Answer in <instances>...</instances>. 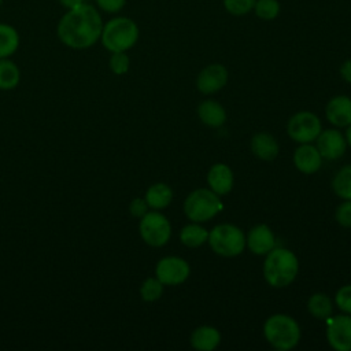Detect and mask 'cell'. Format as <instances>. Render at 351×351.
Listing matches in <instances>:
<instances>
[{"instance_id": "4dcf8cb0", "label": "cell", "mask_w": 351, "mask_h": 351, "mask_svg": "<svg viewBox=\"0 0 351 351\" xmlns=\"http://www.w3.org/2000/svg\"><path fill=\"white\" fill-rule=\"evenodd\" d=\"M335 219L343 228H351V199H346L337 206L335 211Z\"/></svg>"}, {"instance_id": "d6986e66", "label": "cell", "mask_w": 351, "mask_h": 351, "mask_svg": "<svg viewBox=\"0 0 351 351\" xmlns=\"http://www.w3.org/2000/svg\"><path fill=\"white\" fill-rule=\"evenodd\" d=\"M200 121L210 128H219L226 121L225 108L215 100H204L197 107Z\"/></svg>"}, {"instance_id": "603a6c76", "label": "cell", "mask_w": 351, "mask_h": 351, "mask_svg": "<svg viewBox=\"0 0 351 351\" xmlns=\"http://www.w3.org/2000/svg\"><path fill=\"white\" fill-rule=\"evenodd\" d=\"M21 82V70L11 58L0 59V90H12Z\"/></svg>"}, {"instance_id": "3957f363", "label": "cell", "mask_w": 351, "mask_h": 351, "mask_svg": "<svg viewBox=\"0 0 351 351\" xmlns=\"http://www.w3.org/2000/svg\"><path fill=\"white\" fill-rule=\"evenodd\" d=\"M140 37L138 25L129 16L115 15L103 25L100 43L108 52H128Z\"/></svg>"}, {"instance_id": "e575fe53", "label": "cell", "mask_w": 351, "mask_h": 351, "mask_svg": "<svg viewBox=\"0 0 351 351\" xmlns=\"http://www.w3.org/2000/svg\"><path fill=\"white\" fill-rule=\"evenodd\" d=\"M58 3L66 10H71V8H75L84 3H86V0H58Z\"/></svg>"}, {"instance_id": "44dd1931", "label": "cell", "mask_w": 351, "mask_h": 351, "mask_svg": "<svg viewBox=\"0 0 351 351\" xmlns=\"http://www.w3.org/2000/svg\"><path fill=\"white\" fill-rule=\"evenodd\" d=\"M21 36L18 30L5 22H0V59L11 58L19 48Z\"/></svg>"}, {"instance_id": "30bf717a", "label": "cell", "mask_w": 351, "mask_h": 351, "mask_svg": "<svg viewBox=\"0 0 351 351\" xmlns=\"http://www.w3.org/2000/svg\"><path fill=\"white\" fill-rule=\"evenodd\" d=\"M326 325V340L336 351H351V315L340 314L329 317Z\"/></svg>"}, {"instance_id": "5bb4252c", "label": "cell", "mask_w": 351, "mask_h": 351, "mask_svg": "<svg viewBox=\"0 0 351 351\" xmlns=\"http://www.w3.org/2000/svg\"><path fill=\"white\" fill-rule=\"evenodd\" d=\"M326 119L336 128H346L351 123V97L339 95L332 97L325 108Z\"/></svg>"}, {"instance_id": "6da1fadb", "label": "cell", "mask_w": 351, "mask_h": 351, "mask_svg": "<svg viewBox=\"0 0 351 351\" xmlns=\"http://www.w3.org/2000/svg\"><path fill=\"white\" fill-rule=\"evenodd\" d=\"M103 18L99 8L88 1L66 10L56 25L59 41L70 49H88L100 41Z\"/></svg>"}, {"instance_id": "cb8c5ba5", "label": "cell", "mask_w": 351, "mask_h": 351, "mask_svg": "<svg viewBox=\"0 0 351 351\" xmlns=\"http://www.w3.org/2000/svg\"><path fill=\"white\" fill-rule=\"evenodd\" d=\"M208 230L203 228L199 222H192L185 225L180 232V240L184 245L189 248H197L207 243Z\"/></svg>"}, {"instance_id": "d590c367", "label": "cell", "mask_w": 351, "mask_h": 351, "mask_svg": "<svg viewBox=\"0 0 351 351\" xmlns=\"http://www.w3.org/2000/svg\"><path fill=\"white\" fill-rule=\"evenodd\" d=\"M344 137H346L347 145H350V147H351V123L347 126V130H346V134H344Z\"/></svg>"}, {"instance_id": "d6a6232c", "label": "cell", "mask_w": 351, "mask_h": 351, "mask_svg": "<svg viewBox=\"0 0 351 351\" xmlns=\"http://www.w3.org/2000/svg\"><path fill=\"white\" fill-rule=\"evenodd\" d=\"M129 211L134 218L140 219L149 211V207L144 197H134L129 204Z\"/></svg>"}, {"instance_id": "f546056e", "label": "cell", "mask_w": 351, "mask_h": 351, "mask_svg": "<svg viewBox=\"0 0 351 351\" xmlns=\"http://www.w3.org/2000/svg\"><path fill=\"white\" fill-rule=\"evenodd\" d=\"M335 303L344 314L351 315V284L343 285L335 295Z\"/></svg>"}, {"instance_id": "f1b7e54d", "label": "cell", "mask_w": 351, "mask_h": 351, "mask_svg": "<svg viewBox=\"0 0 351 351\" xmlns=\"http://www.w3.org/2000/svg\"><path fill=\"white\" fill-rule=\"evenodd\" d=\"M108 67L115 75H123L130 69V58L128 52H111Z\"/></svg>"}, {"instance_id": "836d02e7", "label": "cell", "mask_w": 351, "mask_h": 351, "mask_svg": "<svg viewBox=\"0 0 351 351\" xmlns=\"http://www.w3.org/2000/svg\"><path fill=\"white\" fill-rule=\"evenodd\" d=\"M340 75H341V78L344 81L351 84V58L341 63V66H340Z\"/></svg>"}, {"instance_id": "4316f807", "label": "cell", "mask_w": 351, "mask_h": 351, "mask_svg": "<svg viewBox=\"0 0 351 351\" xmlns=\"http://www.w3.org/2000/svg\"><path fill=\"white\" fill-rule=\"evenodd\" d=\"M163 284L156 277H148L140 287V296L144 302H155L163 293Z\"/></svg>"}, {"instance_id": "7402d4cb", "label": "cell", "mask_w": 351, "mask_h": 351, "mask_svg": "<svg viewBox=\"0 0 351 351\" xmlns=\"http://www.w3.org/2000/svg\"><path fill=\"white\" fill-rule=\"evenodd\" d=\"M307 310L314 318L326 321L333 314V302L326 293L317 292L308 298Z\"/></svg>"}, {"instance_id": "484cf974", "label": "cell", "mask_w": 351, "mask_h": 351, "mask_svg": "<svg viewBox=\"0 0 351 351\" xmlns=\"http://www.w3.org/2000/svg\"><path fill=\"white\" fill-rule=\"evenodd\" d=\"M252 11L262 21H274L280 15L281 4L278 0H256Z\"/></svg>"}, {"instance_id": "9c48e42d", "label": "cell", "mask_w": 351, "mask_h": 351, "mask_svg": "<svg viewBox=\"0 0 351 351\" xmlns=\"http://www.w3.org/2000/svg\"><path fill=\"white\" fill-rule=\"evenodd\" d=\"M191 274L189 263L180 256H165L158 261L155 277L163 285H180Z\"/></svg>"}, {"instance_id": "8fae6325", "label": "cell", "mask_w": 351, "mask_h": 351, "mask_svg": "<svg viewBox=\"0 0 351 351\" xmlns=\"http://www.w3.org/2000/svg\"><path fill=\"white\" fill-rule=\"evenodd\" d=\"M228 78L229 73L223 64L211 63L200 70L196 78V86L199 92L211 95L221 90L228 84Z\"/></svg>"}, {"instance_id": "9a60e30c", "label": "cell", "mask_w": 351, "mask_h": 351, "mask_svg": "<svg viewBox=\"0 0 351 351\" xmlns=\"http://www.w3.org/2000/svg\"><path fill=\"white\" fill-rule=\"evenodd\" d=\"M293 165L304 174H313L322 166V156L311 143L300 144L293 152Z\"/></svg>"}, {"instance_id": "83f0119b", "label": "cell", "mask_w": 351, "mask_h": 351, "mask_svg": "<svg viewBox=\"0 0 351 351\" xmlns=\"http://www.w3.org/2000/svg\"><path fill=\"white\" fill-rule=\"evenodd\" d=\"M256 0H222L223 8L233 16H244L254 10Z\"/></svg>"}, {"instance_id": "7a4b0ae2", "label": "cell", "mask_w": 351, "mask_h": 351, "mask_svg": "<svg viewBox=\"0 0 351 351\" xmlns=\"http://www.w3.org/2000/svg\"><path fill=\"white\" fill-rule=\"evenodd\" d=\"M263 277L273 288H285L293 282L299 271L296 255L284 247H274L265 255Z\"/></svg>"}, {"instance_id": "7c38bea8", "label": "cell", "mask_w": 351, "mask_h": 351, "mask_svg": "<svg viewBox=\"0 0 351 351\" xmlns=\"http://www.w3.org/2000/svg\"><path fill=\"white\" fill-rule=\"evenodd\" d=\"M315 147L319 151L322 159L335 160L341 158L347 149V141L341 132L336 129L321 130L315 138Z\"/></svg>"}, {"instance_id": "4fadbf2b", "label": "cell", "mask_w": 351, "mask_h": 351, "mask_svg": "<svg viewBox=\"0 0 351 351\" xmlns=\"http://www.w3.org/2000/svg\"><path fill=\"white\" fill-rule=\"evenodd\" d=\"M245 244L252 254L266 255L276 247V236L267 225L259 223L250 229L245 237Z\"/></svg>"}, {"instance_id": "5b68a950", "label": "cell", "mask_w": 351, "mask_h": 351, "mask_svg": "<svg viewBox=\"0 0 351 351\" xmlns=\"http://www.w3.org/2000/svg\"><path fill=\"white\" fill-rule=\"evenodd\" d=\"M223 208L219 195L210 188L192 191L184 200V213L192 222H207L218 215Z\"/></svg>"}, {"instance_id": "ba28073f", "label": "cell", "mask_w": 351, "mask_h": 351, "mask_svg": "<svg viewBox=\"0 0 351 351\" xmlns=\"http://www.w3.org/2000/svg\"><path fill=\"white\" fill-rule=\"evenodd\" d=\"M321 130L322 125L319 118L310 111H299L293 114L287 125L288 136L299 144L315 141Z\"/></svg>"}, {"instance_id": "8992f818", "label": "cell", "mask_w": 351, "mask_h": 351, "mask_svg": "<svg viewBox=\"0 0 351 351\" xmlns=\"http://www.w3.org/2000/svg\"><path fill=\"white\" fill-rule=\"evenodd\" d=\"M207 243L217 255L225 258L237 256L247 247L244 232L233 223L215 225L208 232Z\"/></svg>"}, {"instance_id": "1f68e13d", "label": "cell", "mask_w": 351, "mask_h": 351, "mask_svg": "<svg viewBox=\"0 0 351 351\" xmlns=\"http://www.w3.org/2000/svg\"><path fill=\"white\" fill-rule=\"evenodd\" d=\"M126 1L128 0H95V5L99 8V11L117 15L125 8Z\"/></svg>"}, {"instance_id": "52a82bcc", "label": "cell", "mask_w": 351, "mask_h": 351, "mask_svg": "<svg viewBox=\"0 0 351 351\" xmlns=\"http://www.w3.org/2000/svg\"><path fill=\"white\" fill-rule=\"evenodd\" d=\"M138 233L145 244L151 247H163L171 237V225L166 215L159 210H152L140 218Z\"/></svg>"}, {"instance_id": "ac0fdd59", "label": "cell", "mask_w": 351, "mask_h": 351, "mask_svg": "<svg viewBox=\"0 0 351 351\" xmlns=\"http://www.w3.org/2000/svg\"><path fill=\"white\" fill-rule=\"evenodd\" d=\"M251 149L254 155L262 160H273L280 152L277 140L266 132H259L254 134V137L251 138Z\"/></svg>"}, {"instance_id": "d4e9b609", "label": "cell", "mask_w": 351, "mask_h": 351, "mask_svg": "<svg viewBox=\"0 0 351 351\" xmlns=\"http://www.w3.org/2000/svg\"><path fill=\"white\" fill-rule=\"evenodd\" d=\"M335 193L343 200L351 199V165L341 167L332 180Z\"/></svg>"}, {"instance_id": "ffe728a7", "label": "cell", "mask_w": 351, "mask_h": 351, "mask_svg": "<svg viewBox=\"0 0 351 351\" xmlns=\"http://www.w3.org/2000/svg\"><path fill=\"white\" fill-rule=\"evenodd\" d=\"M145 202L148 203V207L152 210H163L166 208L171 200H173V191L171 188L165 182H156L152 184L144 196Z\"/></svg>"}, {"instance_id": "e0dca14e", "label": "cell", "mask_w": 351, "mask_h": 351, "mask_svg": "<svg viewBox=\"0 0 351 351\" xmlns=\"http://www.w3.org/2000/svg\"><path fill=\"white\" fill-rule=\"evenodd\" d=\"M221 343V333L215 326H197L191 335V346L197 351H213Z\"/></svg>"}, {"instance_id": "277c9868", "label": "cell", "mask_w": 351, "mask_h": 351, "mask_svg": "<svg viewBox=\"0 0 351 351\" xmlns=\"http://www.w3.org/2000/svg\"><path fill=\"white\" fill-rule=\"evenodd\" d=\"M263 335L273 348L288 351L299 344L302 330L293 317L288 314H273L263 324Z\"/></svg>"}, {"instance_id": "2e32d148", "label": "cell", "mask_w": 351, "mask_h": 351, "mask_svg": "<svg viewBox=\"0 0 351 351\" xmlns=\"http://www.w3.org/2000/svg\"><path fill=\"white\" fill-rule=\"evenodd\" d=\"M207 184L213 192L222 196L232 191L234 177L232 169L225 163H215L207 173Z\"/></svg>"}, {"instance_id": "8d00e7d4", "label": "cell", "mask_w": 351, "mask_h": 351, "mask_svg": "<svg viewBox=\"0 0 351 351\" xmlns=\"http://www.w3.org/2000/svg\"><path fill=\"white\" fill-rule=\"evenodd\" d=\"M3 1H4V0H0V8H1V5H3Z\"/></svg>"}]
</instances>
